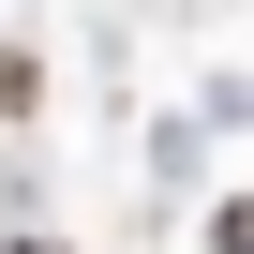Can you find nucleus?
Returning <instances> with one entry per match:
<instances>
[{
    "mask_svg": "<svg viewBox=\"0 0 254 254\" xmlns=\"http://www.w3.org/2000/svg\"><path fill=\"white\" fill-rule=\"evenodd\" d=\"M15 254H60V239H15Z\"/></svg>",
    "mask_w": 254,
    "mask_h": 254,
    "instance_id": "nucleus-2",
    "label": "nucleus"
},
{
    "mask_svg": "<svg viewBox=\"0 0 254 254\" xmlns=\"http://www.w3.org/2000/svg\"><path fill=\"white\" fill-rule=\"evenodd\" d=\"M209 254H254V194H224V209H209Z\"/></svg>",
    "mask_w": 254,
    "mask_h": 254,
    "instance_id": "nucleus-1",
    "label": "nucleus"
}]
</instances>
